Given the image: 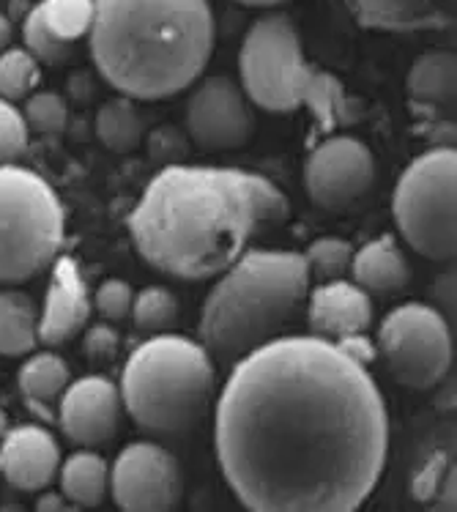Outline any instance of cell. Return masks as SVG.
<instances>
[{
	"mask_svg": "<svg viewBox=\"0 0 457 512\" xmlns=\"http://www.w3.org/2000/svg\"><path fill=\"white\" fill-rule=\"evenodd\" d=\"M214 414L219 469L252 512H354L381 482V389L332 340L280 335L230 365Z\"/></svg>",
	"mask_w": 457,
	"mask_h": 512,
	"instance_id": "6da1fadb",
	"label": "cell"
},
{
	"mask_svg": "<svg viewBox=\"0 0 457 512\" xmlns=\"http://www.w3.org/2000/svg\"><path fill=\"white\" fill-rule=\"evenodd\" d=\"M288 217V195L260 173L170 165L148 181L126 228L156 272L211 280Z\"/></svg>",
	"mask_w": 457,
	"mask_h": 512,
	"instance_id": "7a4b0ae2",
	"label": "cell"
},
{
	"mask_svg": "<svg viewBox=\"0 0 457 512\" xmlns=\"http://www.w3.org/2000/svg\"><path fill=\"white\" fill-rule=\"evenodd\" d=\"M91 55L118 94L159 102L187 91L214 53L208 0H96Z\"/></svg>",
	"mask_w": 457,
	"mask_h": 512,
	"instance_id": "3957f363",
	"label": "cell"
},
{
	"mask_svg": "<svg viewBox=\"0 0 457 512\" xmlns=\"http://www.w3.org/2000/svg\"><path fill=\"white\" fill-rule=\"evenodd\" d=\"M304 252L247 250L219 274L200 313V345L219 365L280 337L302 313L310 293Z\"/></svg>",
	"mask_w": 457,
	"mask_h": 512,
	"instance_id": "277c9868",
	"label": "cell"
},
{
	"mask_svg": "<svg viewBox=\"0 0 457 512\" xmlns=\"http://www.w3.org/2000/svg\"><path fill=\"white\" fill-rule=\"evenodd\" d=\"M217 370L206 348L162 332L137 345L121 376V403L154 439H181L198 428L214 395Z\"/></svg>",
	"mask_w": 457,
	"mask_h": 512,
	"instance_id": "5b68a950",
	"label": "cell"
},
{
	"mask_svg": "<svg viewBox=\"0 0 457 512\" xmlns=\"http://www.w3.org/2000/svg\"><path fill=\"white\" fill-rule=\"evenodd\" d=\"M241 91L269 113L307 107L323 132L354 124L359 113L345 85L304 58L299 31L285 14H266L252 25L239 53Z\"/></svg>",
	"mask_w": 457,
	"mask_h": 512,
	"instance_id": "8992f818",
	"label": "cell"
},
{
	"mask_svg": "<svg viewBox=\"0 0 457 512\" xmlns=\"http://www.w3.org/2000/svg\"><path fill=\"white\" fill-rule=\"evenodd\" d=\"M66 233L58 192L39 173L0 165V283L20 285L55 263Z\"/></svg>",
	"mask_w": 457,
	"mask_h": 512,
	"instance_id": "52a82bcc",
	"label": "cell"
},
{
	"mask_svg": "<svg viewBox=\"0 0 457 512\" xmlns=\"http://www.w3.org/2000/svg\"><path fill=\"white\" fill-rule=\"evenodd\" d=\"M395 222L408 247L427 261H455L457 252V154L433 148L400 176L392 200Z\"/></svg>",
	"mask_w": 457,
	"mask_h": 512,
	"instance_id": "ba28073f",
	"label": "cell"
},
{
	"mask_svg": "<svg viewBox=\"0 0 457 512\" xmlns=\"http://www.w3.org/2000/svg\"><path fill=\"white\" fill-rule=\"evenodd\" d=\"M375 351L400 387H438L452 367V332L436 307L408 302L386 315Z\"/></svg>",
	"mask_w": 457,
	"mask_h": 512,
	"instance_id": "9c48e42d",
	"label": "cell"
},
{
	"mask_svg": "<svg viewBox=\"0 0 457 512\" xmlns=\"http://www.w3.org/2000/svg\"><path fill=\"white\" fill-rule=\"evenodd\" d=\"M110 491L126 512L176 510L184 480L173 452L156 441H135L118 452L110 469Z\"/></svg>",
	"mask_w": 457,
	"mask_h": 512,
	"instance_id": "30bf717a",
	"label": "cell"
},
{
	"mask_svg": "<svg viewBox=\"0 0 457 512\" xmlns=\"http://www.w3.org/2000/svg\"><path fill=\"white\" fill-rule=\"evenodd\" d=\"M375 181L373 151L351 135H334L315 148L304 165V184L315 206L343 211L370 192Z\"/></svg>",
	"mask_w": 457,
	"mask_h": 512,
	"instance_id": "8fae6325",
	"label": "cell"
},
{
	"mask_svg": "<svg viewBox=\"0 0 457 512\" xmlns=\"http://www.w3.org/2000/svg\"><path fill=\"white\" fill-rule=\"evenodd\" d=\"M187 132L203 151H233L255 135L250 99L228 77H208L189 96Z\"/></svg>",
	"mask_w": 457,
	"mask_h": 512,
	"instance_id": "7c38bea8",
	"label": "cell"
},
{
	"mask_svg": "<svg viewBox=\"0 0 457 512\" xmlns=\"http://www.w3.org/2000/svg\"><path fill=\"white\" fill-rule=\"evenodd\" d=\"M121 392L110 378L104 376H85L63 389L61 395V430L66 439L96 450L115 439L118 425H121Z\"/></svg>",
	"mask_w": 457,
	"mask_h": 512,
	"instance_id": "4fadbf2b",
	"label": "cell"
},
{
	"mask_svg": "<svg viewBox=\"0 0 457 512\" xmlns=\"http://www.w3.org/2000/svg\"><path fill=\"white\" fill-rule=\"evenodd\" d=\"M61 460L58 441L42 425L9 428L0 439V474L17 491H47L58 477Z\"/></svg>",
	"mask_w": 457,
	"mask_h": 512,
	"instance_id": "5bb4252c",
	"label": "cell"
},
{
	"mask_svg": "<svg viewBox=\"0 0 457 512\" xmlns=\"http://www.w3.org/2000/svg\"><path fill=\"white\" fill-rule=\"evenodd\" d=\"M91 318V296L85 288L80 266L72 258H58L52 269L50 288L39 318V343L47 348L69 343Z\"/></svg>",
	"mask_w": 457,
	"mask_h": 512,
	"instance_id": "9a60e30c",
	"label": "cell"
},
{
	"mask_svg": "<svg viewBox=\"0 0 457 512\" xmlns=\"http://www.w3.org/2000/svg\"><path fill=\"white\" fill-rule=\"evenodd\" d=\"M307 324L312 335L323 340H340L348 335H362L373 324L370 293L348 280H329L307 293Z\"/></svg>",
	"mask_w": 457,
	"mask_h": 512,
	"instance_id": "2e32d148",
	"label": "cell"
},
{
	"mask_svg": "<svg viewBox=\"0 0 457 512\" xmlns=\"http://www.w3.org/2000/svg\"><path fill=\"white\" fill-rule=\"evenodd\" d=\"M364 28L386 33H414L447 28L449 0H345Z\"/></svg>",
	"mask_w": 457,
	"mask_h": 512,
	"instance_id": "e0dca14e",
	"label": "cell"
},
{
	"mask_svg": "<svg viewBox=\"0 0 457 512\" xmlns=\"http://www.w3.org/2000/svg\"><path fill=\"white\" fill-rule=\"evenodd\" d=\"M351 274L362 291L378 293V296H395L411 280L406 255L392 236H378L367 241L362 250L354 252Z\"/></svg>",
	"mask_w": 457,
	"mask_h": 512,
	"instance_id": "ac0fdd59",
	"label": "cell"
},
{
	"mask_svg": "<svg viewBox=\"0 0 457 512\" xmlns=\"http://www.w3.org/2000/svg\"><path fill=\"white\" fill-rule=\"evenodd\" d=\"M457 58L447 50L419 55L408 72V96L422 107L455 105Z\"/></svg>",
	"mask_w": 457,
	"mask_h": 512,
	"instance_id": "d6986e66",
	"label": "cell"
},
{
	"mask_svg": "<svg viewBox=\"0 0 457 512\" xmlns=\"http://www.w3.org/2000/svg\"><path fill=\"white\" fill-rule=\"evenodd\" d=\"M61 493L77 507H96L104 502L110 488V469L94 450H80L61 460Z\"/></svg>",
	"mask_w": 457,
	"mask_h": 512,
	"instance_id": "ffe728a7",
	"label": "cell"
},
{
	"mask_svg": "<svg viewBox=\"0 0 457 512\" xmlns=\"http://www.w3.org/2000/svg\"><path fill=\"white\" fill-rule=\"evenodd\" d=\"M39 318L31 296L22 291H0V356L31 354L39 343Z\"/></svg>",
	"mask_w": 457,
	"mask_h": 512,
	"instance_id": "44dd1931",
	"label": "cell"
},
{
	"mask_svg": "<svg viewBox=\"0 0 457 512\" xmlns=\"http://www.w3.org/2000/svg\"><path fill=\"white\" fill-rule=\"evenodd\" d=\"M96 135L102 140L104 148H110L115 154H129L143 143L146 124L143 115L135 107V99L121 96L104 102L102 110L96 113Z\"/></svg>",
	"mask_w": 457,
	"mask_h": 512,
	"instance_id": "7402d4cb",
	"label": "cell"
},
{
	"mask_svg": "<svg viewBox=\"0 0 457 512\" xmlns=\"http://www.w3.org/2000/svg\"><path fill=\"white\" fill-rule=\"evenodd\" d=\"M69 387V365L58 354H33L20 370V389L33 403L50 406Z\"/></svg>",
	"mask_w": 457,
	"mask_h": 512,
	"instance_id": "603a6c76",
	"label": "cell"
},
{
	"mask_svg": "<svg viewBox=\"0 0 457 512\" xmlns=\"http://www.w3.org/2000/svg\"><path fill=\"white\" fill-rule=\"evenodd\" d=\"M132 318L135 326L146 335H162L170 332L178 321V299L167 288H146L132 302Z\"/></svg>",
	"mask_w": 457,
	"mask_h": 512,
	"instance_id": "cb8c5ba5",
	"label": "cell"
},
{
	"mask_svg": "<svg viewBox=\"0 0 457 512\" xmlns=\"http://www.w3.org/2000/svg\"><path fill=\"white\" fill-rule=\"evenodd\" d=\"M39 9L52 31L66 42H74L91 31L96 0H44Z\"/></svg>",
	"mask_w": 457,
	"mask_h": 512,
	"instance_id": "d4e9b609",
	"label": "cell"
},
{
	"mask_svg": "<svg viewBox=\"0 0 457 512\" xmlns=\"http://www.w3.org/2000/svg\"><path fill=\"white\" fill-rule=\"evenodd\" d=\"M39 83V61L28 50H3L0 53V99L17 102L31 94Z\"/></svg>",
	"mask_w": 457,
	"mask_h": 512,
	"instance_id": "484cf974",
	"label": "cell"
},
{
	"mask_svg": "<svg viewBox=\"0 0 457 512\" xmlns=\"http://www.w3.org/2000/svg\"><path fill=\"white\" fill-rule=\"evenodd\" d=\"M351 258L354 250L345 239L337 236H323L310 244V250L304 252V261L310 269V277H318L323 283L329 280H343L345 274L351 272Z\"/></svg>",
	"mask_w": 457,
	"mask_h": 512,
	"instance_id": "4316f807",
	"label": "cell"
},
{
	"mask_svg": "<svg viewBox=\"0 0 457 512\" xmlns=\"http://www.w3.org/2000/svg\"><path fill=\"white\" fill-rule=\"evenodd\" d=\"M22 39H25V50L44 63H61L72 55V42L61 39L58 33L52 31L39 6H33L25 17L22 25Z\"/></svg>",
	"mask_w": 457,
	"mask_h": 512,
	"instance_id": "83f0119b",
	"label": "cell"
},
{
	"mask_svg": "<svg viewBox=\"0 0 457 512\" xmlns=\"http://www.w3.org/2000/svg\"><path fill=\"white\" fill-rule=\"evenodd\" d=\"M22 115H25L28 129H36L39 135H58L69 121V107L63 102V96L44 91V94H36L28 99Z\"/></svg>",
	"mask_w": 457,
	"mask_h": 512,
	"instance_id": "f1b7e54d",
	"label": "cell"
},
{
	"mask_svg": "<svg viewBox=\"0 0 457 512\" xmlns=\"http://www.w3.org/2000/svg\"><path fill=\"white\" fill-rule=\"evenodd\" d=\"M31 129L17 107L0 99V165H14L28 148Z\"/></svg>",
	"mask_w": 457,
	"mask_h": 512,
	"instance_id": "f546056e",
	"label": "cell"
},
{
	"mask_svg": "<svg viewBox=\"0 0 457 512\" xmlns=\"http://www.w3.org/2000/svg\"><path fill=\"white\" fill-rule=\"evenodd\" d=\"M132 302H135V293H132V285L126 280H107V283L99 285V291L94 296V307L104 321H124V318H129Z\"/></svg>",
	"mask_w": 457,
	"mask_h": 512,
	"instance_id": "4dcf8cb0",
	"label": "cell"
},
{
	"mask_svg": "<svg viewBox=\"0 0 457 512\" xmlns=\"http://www.w3.org/2000/svg\"><path fill=\"white\" fill-rule=\"evenodd\" d=\"M85 356L91 362H96V365L113 362L115 356H118V335H115V329L104 324H96L94 329H88V335H85Z\"/></svg>",
	"mask_w": 457,
	"mask_h": 512,
	"instance_id": "1f68e13d",
	"label": "cell"
},
{
	"mask_svg": "<svg viewBox=\"0 0 457 512\" xmlns=\"http://www.w3.org/2000/svg\"><path fill=\"white\" fill-rule=\"evenodd\" d=\"M334 343L343 348L345 354L351 356V359H356V362H362V365H370L375 356H378V351H375V345L362 335H348V337H340V340H334Z\"/></svg>",
	"mask_w": 457,
	"mask_h": 512,
	"instance_id": "d6a6232c",
	"label": "cell"
},
{
	"mask_svg": "<svg viewBox=\"0 0 457 512\" xmlns=\"http://www.w3.org/2000/svg\"><path fill=\"white\" fill-rule=\"evenodd\" d=\"M436 307L438 313L444 318H452L455 315V272L441 274L436 280Z\"/></svg>",
	"mask_w": 457,
	"mask_h": 512,
	"instance_id": "836d02e7",
	"label": "cell"
},
{
	"mask_svg": "<svg viewBox=\"0 0 457 512\" xmlns=\"http://www.w3.org/2000/svg\"><path fill=\"white\" fill-rule=\"evenodd\" d=\"M36 510H42V512L66 510V496H63V493H42V499L36 502Z\"/></svg>",
	"mask_w": 457,
	"mask_h": 512,
	"instance_id": "e575fe53",
	"label": "cell"
},
{
	"mask_svg": "<svg viewBox=\"0 0 457 512\" xmlns=\"http://www.w3.org/2000/svg\"><path fill=\"white\" fill-rule=\"evenodd\" d=\"M11 44V20L6 14H0V53L9 50Z\"/></svg>",
	"mask_w": 457,
	"mask_h": 512,
	"instance_id": "d590c367",
	"label": "cell"
},
{
	"mask_svg": "<svg viewBox=\"0 0 457 512\" xmlns=\"http://www.w3.org/2000/svg\"><path fill=\"white\" fill-rule=\"evenodd\" d=\"M233 3L252 6V9H274V6H282V3H288V0H233Z\"/></svg>",
	"mask_w": 457,
	"mask_h": 512,
	"instance_id": "8d00e7d4",
	"label": "cell"
},
{
	"mask_svg": "<svg viewBox=\"0 0 457 512\" xmlns=\"http://www.w3.org/2000/svg\"><path fill=\"white\" fill-rule=\"evenodd\" d=\"M6 433H9V417H6V411L0 408V439H3Z\"/></svg>",
	"mask_w": 457,
	"mask_h": 512,
	"instance_id": "74e56055",
	"label": "cell"
}]
</instances>
